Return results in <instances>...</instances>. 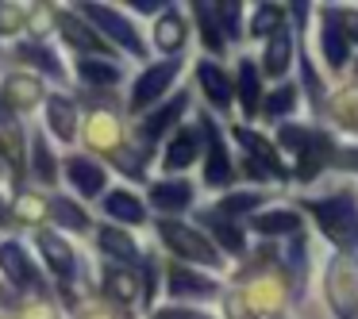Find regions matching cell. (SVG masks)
<instances>
[{
  "instance_id": "cell-17",
  "label": "cell",
  "mask_w": 358,
  "mask_h": 319,
  "mask_svg": "<svg viewBox=\"0 0 358 319\" xmlns=\"http://www.w3.org/2000/svg\"><path fill=\"white\" fill-rule=\"evenodd\" d=\"M331 154V142L327 139H320V135H308V139H304V147H301V177H312V173L320 170V165H324V158Z\"/></svg>"
},
{
  "instance_id": "cell-37",
  "label": "cell",
  "mask_w": 358,
  "mask_h": 319,
  "mask_svg": "<svg viewBox=\"0 0 358 319\" xmlns=\"http://www.w3.org/2000/svg\"><path fill=\"white\" fill-rule=\"evenodd\" d=\"M255 204H258V193H239V196H227L220 208L224 212H247V208H255Z\"/></svg>"
},
{
  "instance_id": "cell-33",
  "label": "cell",
  "mask_w": 358,
  "mask_h": 319,
  "mask_svg": "<svg viewBox=\"0 0 358 319\" xmlns=\"http://www.w3.org/2000/svg\"><path fill=\"white\" fill-rule=\"evenodd\" d=\"M93 142L96 147H112V142H116V124H112V116H93Z\"/></svg>"
},
{
  "instance_id": "cell-29",
  "label": "cell",
  "mask_w": 358,
  "mask_h": 319,
  "mask_svg": "<svg viewBox=\"0 0 358 319\" xmlns=\"http://www.w3.org/2000/svg\"><path fill=\"white\" fill-rule=\"evenodd\" d=\"M81 77H85V81H104V85H116L120 70L112 62H85V66H81Z\"/></svg>"
},
{
  "instance_id": "cell-30",
  "label": "cell",
  "mask_w": 358,
  "mask_h": 319,
  "mask_svg": "<svg viewBox=\"0 0 358 319\" xmlns=\"http://www.w3.org/2000/svg\"><path fill=\"white\" fill-rule=\"evenodd\" d=\"M104 281H108V292L112 296H120V300H135V277L108 269V273H104Z\"/></svg>"
},
{
  "instance_id": "cell-14",
  "label": "cell",
  "mask_w": 358,
  "mask_h": 319,
  "mask_svg": "<svg viewBox=\"0 0 358 319\" xmlns=\"http://www.w3.org/2000/svg\"><path fill=\"white\" fill-rule=\"evenodd\" d=\"M235 135H239V142L250 150V154H258V158H262V162H266V170H270V173H278V177H285V165L278 162V154H273V147H270V142H266V139H258V135L250 131V127H239Z\"/></svg>"
},
{
  "instance_id": "cell-36",
  "label": "cell",
  "mask_w": 358,
  "mask_h": 319,
  "mask_svg": "<svg viewBox=\"0 0 358 319\" xmlns=\"http://www.w3.org/2000/svg\"><path fill=\"white\" fill-rule=\"evenodd\" d=\"M35 170L43 173V181H55V165H50V150H47V142H35Z\"/></svg>"
},
{
  "instance_id": "cell-16",
  "label": "cell",
  "mask_w": 358,
  "mask_h": 319,
  "mask_svg": "<svg viewBox=\"0 0 358 319\" xmlns=\"http://www.w3.org/2000/svg\"><path fill=\"white\" fill-rule=\"evenodd\" d=\"M289 54H293V43H289V35H285V31H273L270 50H266V73L281 77V73L289 70Z\"/></svg>"
},
{
  "instance_id": "cell-32",
  "label": "cell",
  "mask_w": 358,
  "mask_h": 319,
  "mask_svg": "<svg viewBox=\"0 0 358 319\" xmlns=\"http://www.w3.org/2000/svg\"><path fill=\"white\" fill-rule=\"evenodd\" d=\"M208 223H212V231H216V239L224 242L227 250H243V235H239V227H231V223H220L216 216H212Z\"/></svg>"
},
{
  "instance_id": "cell-21",
  "label": "cell",
  "mask_w": 358,
  "mask_h": 319,
  "mask_svg": "<svg viewBox=\"0 0 358 319\" xmlns=\"http://www.w3.org/2000/svg\"><path fill=\"white\" fill-rule=\"evenodd\" d=\"M4 93H8L12 101L20 104V108H31V104L43 96V85H39L35 77H24V73H20V77L8 81V89H4Z\"/></svg>"
},
{
  "instance_id": "cell-10",
  "label": "cell",
  "mask_w": 358,
  "mask_h": 319,
  "mask_svg": "<svg viewBox=\"0 0 358 319\" xmlns=\"http://www.w3.org/2000/svg\"><path fill=\"white\" fill-rule=\"evenodd\" d=\"M0 265H4V273L12 277V285H31L35 281V265L27 262V254L16 242H8V246L0 250Z\"/></svg>"
},
{
  "instance_id": "cell-22",
  "label": "cell",
  "mask_w": 358,
  "mask_h": 319,
  "mask_svg": "<svg viewBox=\"0 0 358 319\" xmlns=\"http://www.w3.org/2000/svg\"><path fill=\"white\" fill-rule=\"evenodd\" d=\"M101 246L108 250V254H116L120 262H135V258H139V250H135V242L127 239L124 231H112V227H108V231H101Z\"/></svg>"
},
{
  "instance_id": "cell-27",
  "label": "cell",
  "mask_w": 358,
  "mask_h": 319,
  "mask_svg": "<svg viewBox=\"0 0 358 319\" xmlns=\"http://www.w3.org/2000/svg\"><path fill=\"white\" fill-rule=\"evenodd\" d=\"M258 231H266V235H289V231H296V216H293V212H266V216L258 219Z\"/></svg>"
},
{
  "instance_id": "cell-24",
  "label": "cell",
  "mask_w": 358,
  "mask_h": 319,
  "mask_svg": "<svg viewBox=\"0 0 358 319\" xmlns=\"http://www.w3.org/2000/svg\"><path fill=\"white\" fill-rule=\"evenodd\" d=\"M170 281H173V292H181V296H208L212 292V281H204V277H193V273H185V269H170Z\"/></svg>"
},
{
  "instance_id": "cell-40",
  "label": "cell",
  "mask_w": 358,
  "mask_h": 319,
  "mask_svg": "<svg viewBox=\"0 0 358 319\" xmlns=\"http://www.w3.org/2000/svg\"><path fill=\"white\" fill-rule=\"evenodd\" d=\"M304 85H308V93L316 96V104H320V96H324V85L316 81V73H312V66H308V62H304Z\"/></svg>"
},
{
  "instance_id": "cell-19",
  "label": "cell",
  "mask_w": 358,
  "mask_h": 319,
  "mask_svg": "<svg viewBox=\"0 0 358 319\" xmlns=\"http://www.w3.org/2000/svg\"><path fill=\"white\" fill-rule=\"evenodd\" d=\"M196 158V131H181L178 139L170 142V150H166V165L170 170H181V165H189Z\"/></svg>"
},
{
  "instance_id": "cell-34",
  "label": "cell",
  "mask_w": 358,
  "mask_h": 319,
  "mask_svg": "<svg viewBox=\"0 0 358 319\" xmlns=\"http://www.w3.org/2000/svg\"><path fill=\"white\" fill-rule=\"evenodd\" d=\"M293 104H296L293 89H278V93H273L270 101H266V112H270V116H281V112H289Z\"/></svg>"
},
{
  "instance_id": "cell-7",
  "label": "cell",
  "mask_w": 358,
  "mask_h": 319,
  "mask_svg": "<svg viewBox=\"0 0 358 319\" xmlns=\"http://www.w3.org/2000/svg\"><path fill=\"white\" fill-rule=\"evenodd\" d=\"M39 250H43V258L50 262V269H55L58 277H73V254L55 231H39Z\"/></svg>"
},
{
  "instance_id": "cell-5",
  "label": "cell",
  "mask_w": 358,
  "mask_h": 319,
  "mask_svg": "<svg viewBox=\"0 0 358 319\" xmlns=\"http://www.w3.org/2000/svg\"><path fill=\"white\" fill-rule=\"evenodd\" d=\"M178 77V62H162V66H150L147 73H143L139 81H135V93H131V104L135 108H147L150 101H158V96L166 93V85Z\"/></svg>"
},
{
  "instance_id": "cell-20",
  "label": "cell",
  "mask_w": 358,
  "mask_h": 319,
  "mask_svg": "<svg viewBox=\"0 0 358 319\" xmlns=\"http://www.w3.org/2000/svg\"><path fill=\"white\" fill-rule=\"evenodd\" d=\"M104 208H108V216L127 219V223H139V219H143V204L135 200L131 193H112L108 200H104Z\"/></svg>"
},
{
  "instance_id": "cell-42",
  "label": "cell",
  "mask_w": 358,
  "mask_h": 319,
  "mask_svg": "<svg viewBox=\"0 0 358 319\" xmlns=\"http://www.w3.org/2000/svg\"><path fill=\"white\" fill-rule=\"evenodd\" d=\"M135 8H139V12H155V8H162V0H135Z\"/></svg>"
},
{
  "instance_id": "cell-28",
  "label": "cell",
  "mask_w": 358,
  "mask_h": 319,
  "mask_svg": "<svg viewBox=\"0 0 358 319\" xmlns=\"http://www.w3.org/2000/svg\"><path fill=\"white\" fill-rule=\"evenodd\" d=\"M278 24H281V8L278 4H262V8L255 12V35H270V31H278Z\"/></svg>"
},
{
  "instance_id": "cell-44",
  "label": "cell",
  "mask_w": 358,
  "mask_h": 319,
  "mask_svg": "<svg viewBox=\"0 0 358 319\" xmlns=\"http://www.w3.org/2000/svg\"><path fill=\"white\" fill-rule=\"evenodd\" d=\"M347 162H350V165H355V170H358V150H350V154H347Z\"/></svg>"
},
{
  "instance_id": "cell-31",
  "label": "cell",
  "mask_w": 358,
  "mask_h": 319,
  "mask_svg": "<svg viewBox=\"0 0 358 319\" xmlns=\"http://www.w3.org/2000/svg\"><path fill=\"white\" fill-rule=\"evenodd\" d=\"M50 208H55V216L62 219L66 227H73V231H81V227L89 223V219H85V212H81V208H73V204H66V200H55Z\"/></svg>"
},
{
  "instance_id": "cell-23",
  "label": "cell",
  "mask_w": 358,
  "mask_h": 319,
  "mask_svg": "<svg viewBox=\"0 0 358 319\" xmlns=\"http://www.w3.org/2000/svg\"><path fill=\"white\" fill-rule=\"evenodd\" d=\"M58 27H62V35H66V39H70L78 50H104V43H101V39H93V35H89L73 16H62V20H58Z\"/></svg>"
},
{
  "instance_id": "cell-6",
  "label": "cell",
  "mask_w": 358,
  "mask_h": 319,
  "mask_svg": "<svg viewBox=\"0 0 358 319\" xmlns=\"http://www.w3.org/2000/svg\"><path fill=\"white\" fill-rule=\"evenodd\" d=\"M66 173H70V181L78 185V193H85V196H96L104 188V170L96 162H89V158H70Z\"/></svg>"
},
{
  "instance_id": "cell-11",
  "label": "cell",
  "mask_w": 358,
  "mask_h": 319,
  "mask_svg": "<svg viewBox=\"0 0 358 319\" xmlns=\"http://www.w3.org/2000/svg\"><path fill=\"white\" fill-rule=\"evenodd\" d=\"M227 177H231V165H227L224 142H220V135L208 127V170H204V181H208V185H227Z\"/></svg>"
},
{
  "instance_id": "cell-41",
  "label": "cell",
  "mask_w": 358,
  "mask_h": 319,
  "mask_svg": "<svg viewBox=\"0 0 358 319\" xmlns=\"http://www.w3.org/2000/svg\"><path fill=\"white\" fill-rule=\"evenodd\" d=\"M150 319H208V316H196V311H181V308H170V311H158Z\"/></svg>"
},
{
  "instance_id": "cell-9",
  "label": "cell",
  "mask_w": 358,
  "mask_h": 319,
  "mask_svg": "<svg viewBox=\"0 0 358 319\" xmlns=\"http://www.w3.org/2000/svg\"><path fill=\"white\" fill-rule=\"evenodd\" d=\"M196 77H201V85H204V93H208V101L216 104V108H227V96H231L227 73L220 70L216 62H201V66H196Z\"/></svg>"
},
{
  "instance_id": "cell-35",
  "label": "cell",
  "mask_w": 358,
  "mask_h": 319,
  "mask_svg": "<svg viewBox=\"0 0 358 319\" xmlns=\"http://www.w3.org/2000/svg\"><path fill=\"white\" fill-rule=\"evenodd\" d=\"M24 58H31V62H39V66H47V73H62V66H58V58L55 54H47V50H39V47H24Z\"/></svg>"
},
{
  "instance_id": "cell-45",
  "label": "cell",
  "mask_w": 358,
  "mask_h": 319,
  "mask_svg": "<svg viewBox=\"0 0 358 319\" xmlns=\"http://www.w3.org/2000/svg\"><path fill=\"white\" fill-rule=\"evenodd\" d=\"M4 219H8V208H4V204H0V223H4Z\"/></svg>"
},
{
  "instance_id": "cell-38",
  "label": "cell",
  "mask_w": 358,
  "mask_h": 319,
  "mask_svg": "<svg viewBox=\"0 0 358 319\" xmlns=\"http://www.w3.org/2000/svg\"><path fill=\"white\" fill-rule=\"evenodd\" d=\"M304 139H308V131H304V127H281V142H285V147L301 150Z\"/></svg>"
},
{
  "instance_id": "cell-13",
  "label": "cell",
  "mask_w": 358,
  "mask_h": 319,
  "mask_svg": "<svg viewBox=\"0 0 358 319\" xmlns=\"http://www.w3.org/2000/svg\"><path fill=\"white\" fill-rule=\"evenodd\" d=\"M324 54H327L331 66L347 62V35H343V27H339V16L324 20Z\"/></svg>"
},
{
  "instance_id": "cell-43",
  "label": "cell",
  "mask_w": 358,
  "mask_h": 319,
  "mask_svg": "<svg viewBox=\"0 0 358 319\" xmlns=\"http://www.w3.org/2000/svg\"><path fill=\"white\" fill-rule=\"evenodd\" d=\"M347 31H350V39H358V16H347Z\"/></svg>"
},
{
  "instance_id": "cell-2",
  "label": "cell",
  "mask_w": 358,
  "mask_h": 319,
  "mask_svg": "<svg viewBox=\"0 0 358 319\" xmlns=\"http://www.w3.org/2000/svg\"><path fill=\"white\" fill-rule=\"evenodd\" d=\"M327 300L339 319L358 316V262L350 254H339L327 269Z\"/></svg>"
},
{
  "instance_id": "cell-4",
  "label": "cell",
  "mask_w": 358,
  "mask_h": 319,
  "mask_svg": "<svg viewBox=\"0 0 358 319\" xmlns=\"http://www.w3.org/2000/svg\"><path fill=\"white\" fill-rule=\"evenodd\" d=\"M85 16L93 20V24L101 27L104 35H112V39H116L124 50H131V54H143V43H139V35H135V27L127 24L124 16H116L112 8H101V4H85Z\"/></svg>"
},
{
  "instance_id": "cell-25",
  "label": "cell",
  "mask_w": 358,
  "mask_h": 319,
  "mask_svg": "<svg viewBox=\"0 0 358 319\" xmlns=\"http://www.w3.org/2000/svg\"><path fill=\"white\" fill-rule=\"evenodd\" d=\"M155 35H158V47H162V50H178L181 43H185V24H181L178 16H166L162 24H158Z\"/></svg>"
},
{
  "instance_id": "cell-18",
  "label": "cell",
  "mask_w": 358,
  "mask_h": 319,
  "mask_svg": "<svg viewBox=\"0 0 358 319\" xmlns=\"http://www.w3.org/2000/svg\"><path fill=\"white\" fill-rule=\"evenodd\" d=\"M239 96H243L247 116H255V112H258V96H262V89H258V66L255 62H243L239 66Z\"/></svg>"
},
{
  "instance_id": "cell-1",
  "label": "cell",
  "mask_w": 358,
  "mask_h": 319,
  "mask_svg": "<svg viewBox=\"0 0 358 319\" xmlns=\"http://www.w3.org/2000/svg\"><path fill=\"white\" fill-rule=\"evenodd\" d=\"M308 212L320 219L327 239H335L339 246H358V216L350 193H339L331 200H308Z\"/></svg>"
},
{
  "instance_id": "cell-39",
  "label": "cell",
  "mask_w": 358,
  "mask_h": 319,
  "mask_svg": "<svg viewBox=\"0 0 358 319\" xmlns=\"http://www.w3.org/2000/svg\"><path fill=\"white\" fill-rule=\"evenodd\" d=\"M220 20L227 24V31H239V4H220Z\"/></svg>"
},
{
  "instance_id": "cell-15",
  "label": "cell",
  "mask_w": 358,
  "mask_h": 319,
  "mask_svg": "<svg viewBox=\"0 0 358 319\" xmlns=\"http://www.w3.org/2000/svg\"><path fill=\"white\" fill-rule=\"evenodd\" d=\"M185 101H189V96H173V101L166 104V108H158L155 116H150L147 124H143V135H147V139H158V135H162L166 127H170L173 119L181 116V112H185Z\"/></svg>"
},
{
  "instance_id": "cell-3",
  "label": "cell",
  "mask_w": 358,
  "mask_h": 319,
  "mask_svg": "<svg viewBox=\"0 0 358 319\" xmlns=\"http://www.w3.org/2000/svg\"><path fill=\"white\" fill-rule=\"evenodd\" d=\"M158 235L166 239V246L173 250V254L189 258V262H204V265H220V254L208 246V242L201 239L196 231H189L185 223H173V219H162L158 223Z\"/></svg>"
},
{
  "instance_id": "cell-12",
  "label": "cell",
  "mask_w": 358,
  "mask_h": 319,
  "mask_svg": "<svg viewBox=\"0 0 358 319\" xmlns=\"http://www.w3.org/2000/svg\"><path fill=\"white\" fill-rule=\"evenodd\" d=\"M150 200H155L162 212H181L189 204V185L185 181H162V185H155Z\"/></svg>"
},
{
  "instance_id": "cell-8",
  "label": "cell",
  "mask_w": 358,
  "mask_h": 319,
  "mask_svg": "<svg viewBox=\"0 0 358 319\" xmlns=\"http://www.w3.org/2000/svg\"><path fill=\"white\" fill-rule=\"evenodd\" d=\"M47 119H50V131L58 139H73V131H78V112H73V104L66 96H47Z\"/></svg>"
},
{
  "instance_id": "cell-26",
  "label": "cell",
  "mask_w": 358,
  "mask_h": 319,
  "mask_svg": "<svg viewBox=\"0 0 358 319\" xmlns=\"http://www.w3.org/2000/svg\"><path fill=\"white\" fill-rule=\"evenodd\" d=\"M196 24H201L204 47H208V50H220V47H224V35H220L216 20H212V8H208V4H196Z\"/></svg>"
}]
</instances>
